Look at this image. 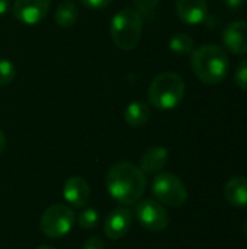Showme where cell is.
<instances>
[{"mask_svg":"<svg viewBox=\"0 0 247 249\" xmlns=\"http://www.w3.org/2000/svg\"><path fill=\"white\" fill-rule=\"evenodd\" d=\"M106 188L116 201L127 206L137 204L147 188V177L140 166L118 162L106 174Z\"/></svg>","mask_w":247,"mask_h":249,"instance_id":"cell-1","label":"cell"},{"mask_svg":"<svg viewBox=\"0 0 247 249\" xmlns=\"http://www.w3.org/2000/svg\"><path fill=\"white\" fill-rule=\"evenodd\" d=\"M191 66L195 76L205 85L221 83L230 67L226 50L217 44H204L194 50Z\"/></svg>","mask_w":247,"mask_h":249,"instance_id":"cell-2","label":"cell"},{"mask_svg":"<svg viewBox=\"0 0 247 249\" xmlns=\"http://www.w3.org/2000/svg\"><path fill=\"white\" fill-rule=\"evenodd\" d=\"M185 82L173 71L160 73L148 88V102L156 109L169 111L176 108L185 96Z\"/></svg>","mask_w":247,"mask_h":249,"instance_id":"cell-3","label":"cell"},{"mask_svg":"<svg viewBox=\"0 0 247 249\" xmlns=\"http://www.w3.org/2000/svg\"><path fill=\"white\" fill-rule=\"evenodd\" d=\"M143 34V16L135 10L125 7L114 15L111 22V36L114 44L125 51L134 50Z\"/></svg>","mask_w":247,"mask_h":249,"instance_id":"cell-4","label":"cell"},{"mask_svg":"<svg viewBox=\"0 0 247 249\" xmlns=\"http://www.w3.org/2000/svg\"><path fill=\"white\" fill-rule=\"evenodd\" d=\"M151 191L159 203L169 207H181L188 200V190L183 181L175 174L160 172L151 184Z\"/></svg>","mask_w":247,"mask_h":249,"instance_id":"cell-5","label":"cell"},{"mask_svg":"<svg viewBox=\"0 0 247 249\" xmlns=\"http://www.w3.org/2000/svg\"><path fill=\"white\" fill-rule=\"evenodd\" d=\"M74 225V213L68 206L52 204L41 217V231L49 239L66 236Z\"/></svg>","mask_w":247,"mask_h":249,"instance_id":"cell-6","label":"cell"},{"mask_svg":"<svg viewBox=\"0 0 247 249\" xmlns=\"http://www.w3.org/2000/svg\"><path fill=\"white\" fill-rule=\"evenodd\" d=\"M137 220L151 232H162L169 225V213L157 200H143L135 207Z\"/></svg>","mask_w":247,"mask_h":249,"instance_id":"cell-7","label":"cell"},{"mask_svg":"<svg viewBox=\"0 0 247 249\" xmlns=\"http://www.w3.org/2000/svg\"><path fill=\"white\" fill-rule=\"evenodd\" d=\"M49 7L51 0H15L12 12L19 22L36 25L47 16Z\"/></svg>","mask_w":247,"mask_h":249,"instance_id":"cell-8","label":"cell"},{"mask_svg":"<svg viewBox=\"0 0 247 249\" xmlns=\"http://www.w3.org/2000/svg\"><path fill=\"white\" fill-rule=\"evenodd\" d=\"M223 44L231 54H247V22L236 20L226 26Z\"/></svg>","mask_w":247,"mask_h":249,"instance_id":"cell-9","label":"cell"},{"mask_svg":"<svg viewBox=\"0 0 247 249\" xmlns=\"http://www.w3.org/2000/svg\"><path fill=\"white\" fill-rule=\"evenodd\" d=\"M131 223L132 217L130 210H127L125 207H118L106 217L103 232L111 241H118L128 233Z\"/></svg>","mask_w":247,"mask_h":249,"instance_id":"cell-10","label":"cell"},{"mask_svg":"<svg viewBox=\"0 0 247 249\" xmlns=\"http://www.w3.org/2000/svg\"><path fill=\"white\" fill-rule=\"evenodd\" d=\"M176 13L188 25H199L207 19L208 4L205 0H176Z\"/></svg>","mask_w":247,"mask_h":249,"instance_id":"cell-11","label":"cell"},{"mask_svg":"<svg viewBox=\"0 0 247 249\" xmlns=\"http://www.w3.org/2000/svg\"><path fill=\"white\" fill-rule=\"evenodd\" d=\"M64 198L73 207H83L87 204L90 198V187L82 177H71L66 181L64 188Z\"/></svg>","mask_w":247,"mask_h":249,"instance_id":"cell-12","label":"cell"},{"mask_svg":"<svg viewBox=\"0 0 247 249\" xmlns=\"http://www.w3.org/2000/svg\"><path fill=\"white\" fill-rule=\"evenodd\" d=\"M169 152L163 146H153L140 159V169L146 175H157L167 165Z\"/></svg>","mask_w":247,"mask_h":249,"instance_id":"cell-13","label":"cell"},{"mask_svg":"<svg viewBox=\"0 0 247 249\" xmlns=\"http://www.w3.org/2000/svg\"><path fill=\"white\" fill-rule=\"evenodd\" d=\"M224 197L233 207H247V178L234 177L224 187Z\"/></svg>","mask_w":247,"mask_h":249,"instance_id":"cell-14","label":"cell"},{"mask_svg":"<svg viewBox=\"0 0 247 249\" xmlns=\"http://www.w3.org/2000/svg\"><path fill=\"white\" fill-rule=\"evenodd\" d=\"M125 123L131 127H141L150 118V108L143 101H132L127 105L124 112Z\"/></svg>","mask_w":247,"mask_h":249,"instance_id":"cell-15","label":"cell"},{"mask_svg":"<svg viewBox=\"0 0 247 249\" xmlns=\"http://www.w3.org/2000/svg\"><path fill=\"white\" fill-rule=\"evenodd\" d=\"M79 18V9L73 0H63L54 15L55 23L61 28H71Z\"/></svg>","mask_w":247,"mask_h":249,"instance_id":"cell-16","label":"cell"},{"mask_svg":"<svg viewBox=\"0 0 247 249\" xmlns=\"http://www.w3.org/2000/svg\"><path fill=\"white\" fill-rule=\"evenodd\" d=\"M194 38L185 32H178L173 34L169 39V48L172 53L178 54V55H188L194 53Z\"/></svg>","mask_w":247,"mask_h":249,"instance_id":"cell-17","label":"cell"},{"mask_svg":"<svg viewBox=\"0 0 247 249\" xmlns=\"http://www.w3.org/2000/svg\"><path fill=\"white\" fill-rule=\"evenodd\" d=\"M16 76L15 64L7 58H0V86L9 85Z\"/></svg>","mask_w":247,"mask_h":249,"instance_id":"cell-18","label":"cell"},{"mask_svg":"<svg viewBox=\"0 0 247 249\" xmlns=\"http://www.w3.org/2000/svg\"><path fill=\"white\" fill-rule=\"evenodd\" d=\"M99 222V213L95 209H86L79 216V226L82 229L90 231L93 229Z\"/></svg>","mask_w":247,"mask_h":249,"instance_id":"cell-19","label":"cell"},{"mask_svg":"<svg viewBox=\"0 0 247 249\" xmlns=\"http://www.w3.org/2000/svg\"><path fill=\"white\" fill-rule=\"evenodd\" d=\"M159 1L160 0H134V4H135V10L141 16H150L156 10Z\"/></svg>","mask_w":247,"mask_h":249,"instance_id":"cell-20","label":"cell"},{"mask_svg":"<svg viewBox=\"0 0 247 249\" xmlns=\"http://www.w3.org/2000/svg\"><path fill=\"white\" fill-rule=\"evenodd\" d=\"M234 80H236V85L240 89L247 90V58H245L237 66V70H236V74H234Z\"/></svg>","mask_w":247,"mask_h":249,"instance_id":"cell-21","label":"cell"},{"mask_svg":"<svg viewBox=\"0 0 247 249\" xmlns=\"http://www.w3.org/2000/svg\"><path fill=\"white\" fill-rule=\"evenodd\" d=\"M79 1L90 10H102L108 7L112 0H79Z\"/></svg>","mask_w":247,"mask_h":249,"instance_id":"cell-22","label":"cell"},{"mask_svg":"<svg viewBox=\"0 0 247 249\" xmlns=\"http://www.w3.org/2000/svg\"><path fill=\"white\" fill-rule=\"evenodd\" d=\"M82 249H105V244L102 239L99 238H89L86 239V242L83 244Z\"/></svg>","mask_w":247,"mask_h":249,"instance_id":"cell-23","label":"cell"},{"mask_svg":"<svg viewBox=\"0 0 247 249\" xmlns=\"http://www.w3.org/2000/svg\"><path fill=\"white\" fill-rule=\"evenodd\" d=\"M223 1L227 7H230L233 10H237L245 4V0H223Z\"/></svg>","mask_w":247,"mask_h":249,"instance_id":"cell-24","label":"cell"},{"mask_svg":"<svg viewBox=\"0 0 247 249\" xmlns=\"http://www.w3.org/2000/svg\"><path fill=\"white\" fill-rule=\"evenodd\" d=\"M10 9V0H0V16L7 13Z\"/></svg>","mask_w":247,"mask_h":249,"instance_id":"cell-25","label":"cell"},{"mask_svg":"<svg viewBox=\"0 0 247 249\" xmlns=\"http://www.w3.org/2000/svg\"><path fill=\"white\" fill-rule=\"evenodd\" d=\"M4 149H6V136H4V133L0 130V156L3 155Z\"/></svg>","mask_w":247,"mask_h":249,"instance_id":"cell-26","label":"cell"},{"mask_svg":"<svg viewBox=\"0 0 247 249\" xmlns=\"http://www.w3.org/2000/svg\"><path fill=\"white\" fill-rule=\"evenodd\" d=\"M36 249H55L54 247H51V245H41V247H38Z\"/></svg>","mask_w":247,"mask_h":249,"instance_id":"cell-27","label":"cell"},{"mask_svg":"<svg viewBox=\"0 0 247 249\" xmlns=\"http://www.w3.org/2000/svg\"><path fill=\"white\" fill-rule=\"evenodd\" d=\"M243 231H245V235L247 236V220L245 222V225H243Z\"/></svg>","mask_w":247,"mask_h":249,"instance_id":"cell-28","label":"cell"}]
</instances>
